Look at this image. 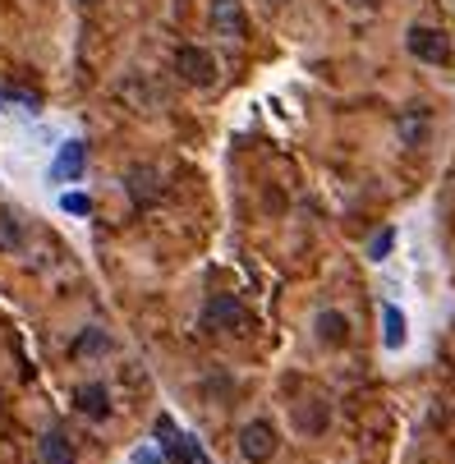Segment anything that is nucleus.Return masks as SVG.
<instances>
[{"instance_id": "obj_17", "label": "nucleus", "mask_w": 455, "mask_h": 464, "mask_svg": "<svg viewBox=\"0 0 455 464\" xmlns=\"http://www.w3.org/2000/svg\"><path fill=\"white\" fill-rule=\"evenodd\" d=\"M267 5H286V0H267Z\"/></svg>"}, {"instance_id": "obj_8", "label": "nucleus", "mask_w": 455, "mask_h": 464, "mask_svg": "<svg viewBox=\"0 0 455 464\" xmlns=\"http://www.w3.org/2000/svg\"><path fill=\"white\" fill-rule=\"evenodd\" d=\"M37 455H42V464H74V446L64 432H42Z\"/></svg>"}, {"instance_id": "obj_6", "label": "nucleus", "mask_w": 455, "mask_h": 464, "mask_svg": "<svg viewBox=\"0 0 455 464\" xmlns=\"http://www.w3.org/2000/svg\"><path fill=\"white\" fill-rule=\"evenodd\" d=\"M313 331H317V341L332 345V350L350 341V322H345V313H336V308H322V313L313 317Z\"/></svg>"}, {"instance_id": "obj_18", "label": "nucleus", "mask_w": 455, "mask_h": 464, "mask_svg": "<svg viewBox=\"0 0 455 464\" xmlns=\"http://www.w3.org/2000/svg\"><path fill=\"white\" fill-rule=\"evenodd\" d=\"M79 5H97V0H79Z\"/></svg>"}, {"instance_id": "obj_11", "label": "nucleus", "mask_w": 455, "mask_h": 464, "mask_svg": "<svg viewBox=\"0 0 455 464\" xmlns=\"http://www.w3.org/2000/svg\"><path fill=\"white\" fill-rule=\"evenodd\" d=\"M60 208L70 212V217H88V212H92V198H88V193H79V188H70V193L60 198Z\"/></svg>"}, {"instance_id": "obj_7", "label": "nucleus", "mask_w": 455, "mask_h": 464, "mask_svg": "<svg viewBox=\"0 0 455 464\" xmlns=\"http://www.w3.org/2000/svg\"><path fill=\"white\" fill-rule=\"evenodd\" d=\"M405 336H410V322L396 304H386L382 308V345L386 350H405Z\"/></svg>"}, {"instance_id": "obj_4", "label": "nucleus", "mask_w": 455, "mask_h": 464, "mask_svg": "<svg viewBox=\"0 0 455 464\" xmlns=\"http://www.w3.org/2000/svg\"><path fill=\"white\" fill-rule=\"evenodd\" d=\"M208 19H212V33H217L221 42H230V46H235V42L248 33V19H244V0H212Z\"/></svg>"}, {"instance_id": "obj_16", "label": "nucleus", "mask_w": 455, "mask_h": 464, "mask_svg": "<svg viewBox=\"0 0 455 464\" xmlns=\"http://www.w3.org/2000/svg\"><path fill=\"white\" fill-rule=\"evenodd\" d=\"M88 350H106V341H102V336H83V341H79V354H88Z\"/></svg>"}, {"instance_id": "obj_1", "label": "nucleus", "mask_w": 455, "mask_h": 464, "mask_svg": "<svg viewBox=\"0 0 455 464\" xmlns=\"http://www.w3.org/2000/svg\"><path fill=\"white\" fill-rule=\"evenodd\" d=\"M276 446H281V437H276L272 419H248V423L239 428V455H244L248 464H267V459L276 455Z\"/></svg>"}, {"instance_id": "obj_10", "label": "nucleus", "mask_w": 455, "mask_h": 464, "mask_svg": "<svg viewBox=\"0 0 455 464\" xmlns=\"http://www.w3.org/2000/svg\"><path fill=\"white\" fill-rule=\"evenodd\" d=\"M79 410L88 414V419H106L111 414V395H106V386L102 382H88V386H79Z\"/></svg>"}, {"instance_id": "obj_15", "label": "nucleus", "mask_w": 455, "mask_h": 464, "mask_svg": "<svg viewBox=\"0 0 455 464\" xmlns=\"http://www.w3.org/2000/svg\"><path fill=\"white\" fill-rule=\"evenodd\" d=\"M419 134H423V120H414V115H401V139H405V143H414Z\"/></svg>"}, {"instance_id": "obj_13", "label": "nucleus", "mask_w": 455, "mask_h": 464, "mask_svg": "<svg viewBox=\"0 0 455 464\" xmlns=\"http://www.w3.org/2000/svg\"><path fill=\"white\" fill-rule=\"evenodd\" d=\"M392 248H396V230H382V235L368 244V257H377V262H382V257L392 253Z\"/></svg>"}, {"instance_id": "obj_2", "label": "nucleus", "mask_w": 455, "mask_h": 464, "mask_svg": "<svg viewBox=\"0 0 455 464\" xmlns=\"http://www.w3.org/2000/svg\"><path fill=\"white\" fill-rule=\"evenodd\" d=\"M175 74L184 83H193V88H212L217 83V60L203 46H179L175 51Z\"/></svg>"}, {"instance_id": "obj_3", "label": "nucleus", "mask_w": 455, "mask_h": 464, "mask_svg": "<svg viewBox=\"0 0 455 464\" xmlns=\"http://www.w3.org/2000/svg\"><path fill=\"white\" fill-rule=\"evenodd\" d=\"M405 51L414 55V60H423V64H450V37L441 33V28H410L405 33Z\"/></svg>"}, {"instance_id": "obj_14", "label": "nucleus", "mask_w": 455, "mask_h": 464, "mask_svg": "<svg viewBox=\"0 0 455 464\" xmlns=\"http://www.w3.org/2000/svg\"><path fill=\"white\" fill-rule=\"evenodd\" d=\"M129 464H166V459H161V446H134Z\"/></svg>"}, {"instance_id": "obj_9", "label": "nucleus", "mask_w": 455, "mask_h": 464, "mask_svg": "<svg viewBox=\"0 0 455 464\" xmlns=\"http://www.w3.org/2000/svg\"><path fill=\"white\" fill-rule=\"evenodd\" d=\"M239 317H244V313H239V304H235V299H226V295H217V299L208 304V313H203L208 331H230Z\"/></svg>"}, {"instance_id": "obj_12", "label": "nucleus", "mask_w": 455, "mask_h": 464, "mask_svg": "<svg viewBox=\"0 0 455 464\" xmlns=\"http://www.w3.org/2000/svg\"><path fill=\"white\" fill-rule=\"evenodd\" d=\"M152 179H157L152 170H134V175H129V193H134V198H139V203H148V198L157 193V188H148Z\"/></svg>"}, {"instance_id": "obj_5", "label": "nucleus", "mask_w": 455, "mask_h": 464, "mask_svg": "<svg viewBox=\"0 0 455 464\" xmlns=\"http://www.w3.org/2000/svg\"><path fill=\"white\" fill-rule=\"evenodd\" d=\"M83 170H88V148H83L79 139L60 143V152H55V161H51V179H55V184H79Z\"/></svg>"}]
</instances>
